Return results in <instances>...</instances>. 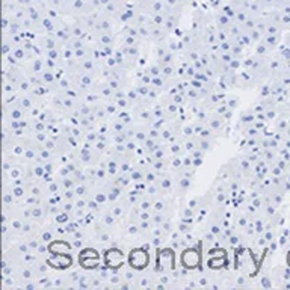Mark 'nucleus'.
Here are the masks:
<instances>
[{
  "instance_id": "obj_32",
  "label": "nucleus",
  "mask_w": 290,
  "mask_h": 290,
  "mask_svg": "<svg viewBox=\"0 0 290 290\" xmlns=\"http://www.w3.org/2000/svg\"><path fill=\"white\" fill-rule=\"evenodd\" d=\"M177 74V68L174 67V64H168V65H162V76L167 79H172Z\"/></svg>"
},
{
  "instance_id": "obj_11",
  "label": "nucleus",
  "mask_w": 290,
  "mask_h": 290,
  "mask_svg": "<svg viewBox=\"0 0 290 290\" xmlns=\"http://www.w3.org/2000/svg\"><path fill=\"white\" fill-rule=\"evenodd\" d=\"M138 104H142V106H138L136 111H135V117L138 121H142V122H153V112L151 109L145 107V103H138Z\"/></svg>"
},
{
  "instance_id": "obj_53",
  "label": "nucleus",
  "mask_w": 290,
  "mask_h": 290,
  "mask_svg": "<svg viewBox=\"0 0 290 290\" xmlns=\"http://www.w3.org/2000/svg\"><path fill=\"white\" fill-rule=\"evenodd\" d=\"M71 245H72V249H76V251H82L86 246V243H85L83 239H72L71 241Z\"/></svg>"
},
{
  "instance_id": "obj_20",
  "label": "nucleus",
  "mask_w": 290,
  "mask_h": 290,
  "mask_svg": "<svg viewBox=\"0 0 290 290\" xmlns=\"http://www.w3.org/2000/svg\"><path fill=\"white\" fill-rule=\"evenodd\" d=\"M40 239H41L43 242H47V243H51L54 239H58V238H56V233H54L53 225L46 227V228L41 230V233H40Z\"/></svg>"
},
{
  "instance_id": "obj_15",
  "label": "nucleus",
  "mask_w": 290,
  "mask_h": 290,
  "mask_svg": "<svg viewBox=\"0 0 290 290\" xmlns=\"http://www.w3.org/2000/svg\"><path fill=\"white\" fill-rule=\"evenodd\" d=\"M171 209V201H168V198H165L163 195H159L154 198L153 201V212H167Z\"/></svg>"
},
{
  "instance_id": "obj_19",
  "label": "nucleus",
  "mask_w": 290,
  "mask_h": 290,
  "mask_svg": "<svg viewBox=\"0 0 290 290\" xmlns=\"http://www.w3.org/2000/svg\"><path fill=\"white\" fill-rule=\"evenodd\" d=\"M144 195H145V193H144V192H141V191H139V189H136V188H133V191H129L127 193H124V196L127 198V201H129L133 207L139 204V201L142 199V196H144Z\"/></svg>"
},
{
  "instance_id": "obj_39",
  "label": "nucleus",
  "mask_w": 290,
  "mask_h": 290,
  "mask_svg": "<svg viewBox=\"0 0 290 290\" xmlns=\"http://www.w3.org/2000/svg\"><path fill=\"white\" fill-rule=\"evenodd\" d=\"M251 284H249V280H248V277H245V275H239L238 278H236V284L233 286L234 289H245V287H249Z\"/></svg>"
},
{
  "instance_id": "obj_12",
  "label": "nucleus",
  "mask_w": 290,
  "mask_h": 290,
  "mask_svg": "<svg viewBox=\"0 0 290 290\" xmlns=\"http://www.w3.org/2000/svg\"><path fill=\"white\" fill-rule=\"evenodd\" d=\"M106 188H107V198H109V204H112L115 201H118V199L122 196L124 193V188L121 186H117L114 183H106Z\"/></svg>"
},
{
  "instance_id": "obj_16",
  "label": "nucleus",
  "mask_w": 290,
  "mask_h": 290,
  "mask_svg": "<svg viewBox=\"0 0 290 290\" xmlns=\"http://www.w3.org/2000/svg\"><path fill=\"white\" fill-rule=\"evenodd\" d=\"M94 41L103 47V46H115V36L111 32H100L98 36H96Z\"/></svg>"
},
{
  "instance_id": "obj_54",
  "label": "nucleus",
  "mask_w": 290,
  "mask_h": 290,
  "mask_svg": "<svg viewBox=\"0 0 290 290\" xmlns=\"http://www.w3.org/2000/svg\"><path fill=\"white\" fill-rule=\"evenodd\" d=\"M162 228H163V231H165L167 236H169L171 233H174V224L171 222V219H167L165 222H163L162 224Z\"/></svg>"
},
{
  "instance_id": "obj_50",
  "label": "nucleus",
  "mask_w": 290,
  "mask_h": 290,
  "mask_svg": "<svg viewBox=\"0 0 290 290\" xmlns=\"http://www.w3.org/2000/svg\"><path fill=\"white\" fill-rule=\"evenodd\" d=\"M177 230H178L181 234L191 233V230H192V227H191V222H188V221H180V224H178Z\"/></svg>"
},
{
  "instance_id": "obj_57",
  "label": "nucleus",
  "mask_w": 290,
  "mask_h": 290,
  "mask_svg": "<svg viewBox=\"0 0 290 290\" xmlns=\"http://www.w3.org/2000/svg\"><path fill=\"white\" fill-rule=\"evenodd\" d=\"M192 156V159H204L206 157V151H203L201 148H195L193 151L189 153Z\"/></svg>"
},
{
  "instance_id": "obj_30",
  "label": "nucleus",
  "mask_w": 290,
  "mask_h": 290,
  "mask_svg": "<svg viewBox=\"0 0 290 290\" xmlns=\"http://www.w3.org/2000/svg\"><path fill=\"white\" fill-rule=\"evenodd\" d=\"M180 218H181V221L192 222V219L195 218V212H193V209H191L189 206H185L183 209H180Z\"/></svg>"
},
{
  "instance_id": "obj_49",
  "label": "nucleus",
  "mask_w": 290,
  "mask_h": 290,
  "mask_svg": "<svg viewBox=\"0 0 290 290\" xmlns=\"http://www.w3.org/2000/svg\"><path fill=\"white\" fill-rule=\"evenodd\" d=\"M71 35H72V38H82L85 40V32H83V27L80 26H74V27H71Z\"/></svg>"
},
{
  "instance_id": "obj_58",
  "label": "nucleus",
  "mask_w": 290,
  "mask_h": 290,
  "mask_svg": "<svg viewBox=\"0 0 290 290\" xmlns=\"http://www.w3.org/2000/svg\"><path fill=\"white\" fill-rule=\"evenodd\" d=\"M195 74H196V70H195V67L193 65H189V67H186V79H193L195 77Z\"/></svg>"
},
{
  "instance_id": "obj_18",
  "label": "nucleus",
  "mask_w": 290,
  "mask_h": 290,
  "mask_svg": "<svg viewBox=\"0 0 290 290\" xmlns=\"http://www.w3.org/2000/svg\"><path fill=\"white\" fill-rule=\"evenodd\" d=\"M2 199H3V207H14L15 203L18 201V199L15 198L11 186H3V195H2Z\"/></svg>"
},
{
  "instance_id": "obj_2",
  "label": "nucleus",
  "mask_w": 290,
  "mask_h": 290,
  "mask_svg": "<svg viewBox=\"0 0 290 290\" xmlns=\"http://www.w3.org/2000/svg\"><path fill=\"white\" fill-rule=\"evenodd\" d=\"M77 157L80 160L82 165L86 168V167H96L100 163V157H101V153H98L96 148H85V147H80L79 148V153H77Z\"/></svg>"
},
{
  "instance_id": "obj_25",
  "label": "nucleus",
  "mask_w": 290,
  "mask_h": 290,
  "mask_svg": "<svg viewBox=\"0 0 290 290\" xmlns=\"http://www.w3.org/2000/svg\"><path fill=\"white\" fill-rule=\"evenodd\" d=\"M198 148H201L203 151L209 153L215 148V139H204V138H198Z\"/></svg>"
},
{
  "instance_id": "obj_60",
  "label": "nucleus",
  "mask_w": 290,
  "mask_h": 290,
  "mask_svg": "<svg viewBox=\"0 0 290 290\" xmlns=\"http://www.w3.org/2000/svg\"><path fill=\"white\" fill-rule=\"evenodd\" d=\"M249 36H251V40H252V43H257V41H260V38H262V36H260V33L256 30V32H254V29L249 32Z\"/></svg>"
},
{
  "instance_id": "obj_7",
  "label": "nucleus",
  "mask_w": 290,
  "mask_h": 290,
  "mask_svg": "<svg viewBox=\"0 0 290 290\" xmlns=\"http://www.w3.org/2000/svg\"><path fill=\"white\" fill-rule=\"evenodd\" d=\"M174 183H175V181H174V177H172L168 171L159 174V181H157V185H159V188H160V191H162L163 195H168V193L172 192V185H174Z\"/></svg>"
},
{
  "instance_id": "obj_59",
  "label": "nucleus",
  "mask_w": 290,
  "mask_h": 290,
  "mask_svg": "<svg viewBox=\"0 0 290 290\" xmlns=\"http://www.w3.org/2000/svg\"><path fill=\"white\" fill-rule=\"evenodd\" d=\"M227 104H228L230 109H236V107H238V104H239V101H238V98H236V97H230L227 100Z\"/></svg>"
},
{
  "instance_id": "obj_43",
  "label": "nucleus",
  "mask_w": 290,
  "mask_h": 290,
  "mask_svg": "<svg viewBox=\"0 0 290 290\" xmlns=\"http://www.w3.org/2000/svg\"><path fill=\"white\" fill-rule=\"evenodd\" d=\"M172 59H174V53H172V50H168V51L159 59V64H160V65H168V64H172Z\"/></svg>"
},
{
  "instance_id": "obj_23",
  "label": "nucleus",
  "mask_w": 290,
  "mask_h": 290,
  "mask_svg": "<svg viewBox=\"0 0 290 290\" xmlns=\"http://www.w3.org/2000/svg\"><path fill=\"white\" fill-rule=\"evenodd\" d=\"M159 174L156 169H153L151 167H148L147 169H145V175H144V181L147 185H151V183H157L159 181Z\"/></svg>"
},
{
  "instance_id": "obj_26",
  "label": "nucleus",
  "mask_w": 290,
  "mask_h": 290,
  "mask_svg": "<svg viewBox=\"0 0 290 290\" xmlns=\"http://www.w3.org/2000/svg\"><path fill=\"white\" fill-rule=\"evenodd\" d=\"M72 219V215L71 213H67V212H59L56 216L53 218V222L54 224H61V225H65V224H68L70 221Z\"/></svg>"
},
{
  "instance_id": "obj_48",
  "label": "nucleus",
  "mask_w": 290,
  "mask_h": 290,
  "mask_svg": "<svg viewBox=\"0 0 290 290\" xmlns=\"http://www.w3.org/2000/svg\"><path fill=\"white\" fill-rule=\"evenodd\" d=\"M15 249L20 252V254H27V252H30V248H29V243H27V241H24V242H17L15 243Z\"/></svg>"
},
{
  "instance_id": "obj_3",
  "label": "nucleus",
  "mask_w": 290,
  "mask_h": 290,
  "mask_svg": "<svg viewBox=\"0 0 290 290\" xmlns=\"http://www.w3.org/2000/svg\"><path fill=\"white\" fill-rule=\"evenodd\" d=\"M74 79H76V86L82 93L97 89L98 83L96 80V74H91V72H77V74H74Z\"/></svg>"
},
{
  "instance_id": "obj_38",
  "label": "nucleus",
  "mask_w": 290,
  "mask_h": 290,
  "mask_svg": "<svg viewBox=\"0 0 290 290\" xmlns=\"http://www.w3.org/2000/svg\"><path fill=\"white\" fill-rule=\"evenodd\" d=\"M122 277H124V280L125 281H135L136 278H138V270L136 269H133V267H130V269H125L124 272H122Z\"/></svg>"
},
{
  "instance_id": "obj_27",
  "label": "nucleus",
  "mask_w": 290,
  "mask_h": 290,
  "mask_svg": "<svg viewBox=\"0 0 290 290\" xmlns=\"http://www.w3.org/2000/svg\"><path fill=\"white\" fill-rule=\"evenodd\" d=\"M32 88H33V85L30 83V80L27 79V76L23 77L22 82L17 85V91H18V93H22V94H30Z\"/></svg>"
},
{
  "instance_id": "obj_63",
  "label": "nucleus",
  "mask_w": 290,
  "mask_h": 290,
  "mask_svg": "<svg viewBox=\"0 0 290 290\" xmlns=\"http://www.w3.org/2000/svg\"><path fill=\"white\" fill-rule=\"evenodd\" d=\"M265 48H266L265 46H259L257 47V54H263L265 53Z\"/></svg>"
},
{
  "instance_id": "obj_64",
  "label": "nucleus",
  "mask_w": 290,
  "mask_h": 290,
  "mask_svg": "<svg viewBox=\"0 0 290 290\" xmlns=\"http://www.w3.org/2000/svg\"><path fill=\"white\" fill-rule=\"evenodd\" d=\"M9 24H8V20H3V29H6Z\"/></svg>"
},
{
  "instance_id": "obj_5",
  "label": "nucleus",
  "mask_w": 290,
  "mask_h": 290,
  "mask_svg": "<svg viewBox=\"0 0 290 290\" xmlns=\"http://www.w3.org/2000/svg\"><path fill=\"white\" fill-rule=\"evenodd\" d=\"M104 262L109 267H121L124 263V252L118 246H111L104 252Z\"/></svg>"
},
{
  "instance_id": "obj_31",
  "label": "nucleus",
  "mask_w": 290,
  "mask_h": 290,
  "mask_svg": "<svg viewBox=\"0 0 290 290\" xmlns=\"http://www.w3.org/2000/svg\"><path fill=\"white\" fill-rule=\"evenodd\" d=\"M125 129H127V124L120 118L111 122V133H121V132H125Z\"/></svg>"
},
{
  "instance_id": "obj_13",
  "label": "nucleus",
  "mask_w": 290,
  "mask_h": 290,
  "mask_svg": "<svg viewBox=\"0 0 290 290\" xmlns=\"http://www.w3.org/2000/svg\"><path fill=\"white\" fill-rule=\"evenodd\" d=\"M117 221H118V218L111 212V210H104L101 215H100V222L107 228V230H114L117 227Z\"/></svg>"
},
{
  "instance_id": "obj_14",
  "label": "nucleus",
  "mask_w": 290,
  "mask_h": 290,
  "mask_svg": "<svg viewBox=\"0 0 290 290\" xmlns=\"http://www.w3.org/2000/svg\"><path fill=\"white\" fill-rule=\"evenodd\" d=\"M46 70V58L44 56H35L29 61V72H35V74H41Z\"/></svg>"
},
{
  "instance_id": "obj_22",
  "label": "nucleus",
  "mask_w": 290,
  "mask_h": 290,
  "mask_svg": "<svg viewBox=\"0 0 290 290\" xmlns=\"http://www.w3.org/2000/svg\"><path fill=\"white\" fill-rule=\"evenodd\" d=\"M167 219H169V216H168L167 212H153V216H151L153 227H162V224Z\"/></svg>"
},
{
  "instance_id": "obj_17",
  "label": "nucleus",
  "mask_w": 290,
  "mask_h": 290,
  "mask_svg": "<svg viewBox=\"0 0 290 290\" xmlns=\"http://www.w3.org/2000/svg\"><path fill=\"white\" fill-rule=\"evenodd\" d=\"M207 127H210V129L215 132V133H221L222 129H224V121H222V117L221 115H213V117H209L207 120Z\"/></svg>"
},
{
  "instance_id": "obj_37",
  "label": "nucleus",
  "mask_w": 290,
  "mask_h": 290,
  "mask_svg": "<svg viewBox=\"0 0 290 290\" xmlns=\"http://www.w3.org/2000/svg\"><path fill=\"white\" fill-rule=\"evenodd\" d=\"M180 135L183 139H188V138H193L195 136V130H193V124H189V125H183L180 129Z\"/></svg>"
},
{
  "instance_id": "obj_40",
  "label": "nucleus",
  "mask_w": 290,
  "mask_h": 290,
  "mask_svg": "<svg viewBox=\"0 0 290 290\" xmlns=\"http://www.w3.org/2000/svg\"><path fill=\"white\" fill-rule=\"evenodd\" d=\"M86 209L89 210V212H94V213H97V212H100L103 207L96 201V199L93 198V196H89L88 198V206H86Z\"/></svg>"
},
{
  "instance_id": "obj_45",
  "label": "nucleus",
  "mask_w": 290,
  "mask_h": 290,
  "mask_svg": "<svg viewBox=\"0 0 290 290\" xmlns=\"http://www.w3.org/2000/svg\"><path fill=\"white\" fill-rule=\"evenodd\" d=\"M138 35H139L141 40H150L151 29H147L145 26H138Z\"/></svg>"
},
{
  "instance_id": "obj_9",
  "label": "nucleus",
  "mask_w": 290,
  "mask_h": 290,
  "mask_svg": "<svg viewBox=\"0 0 290 290\" xmlns=\"http://www.w3.org/2000/svg\"><path fill=\"white\" fill-rule=\"evenodd\" d=\"M97 71H98V64H97L96 59H93L91 56L77 61V72H91V74H96Z\"/></svg>"
},
{
  "instance_id": "obj_6",
  "label": "nucleus",
  "mask_w": 290,
  "mask_h": 290,
  "mask_svg": "<svg viewBox=\"0 0 290 290\" xmlns=\"http://www.w3.org/2000/svg\"><path fill=\"white\" fill-rule=\"evenodd\" d=\"M199 265V254L196 249L188 246L183 249V256H181V266L188 267L189 270L195 269Z\"/></svg>"
},
{
  "instance_id": "obj_55",
  "label": "nucleus",
  "mask_w": 290,
  "mask_h": 290,
  "mask_svg": "<svg viewBox=\"0 0 290 290\" xmlns=\"http://www.w3.org/2000/svg\"><path fill=\"white\" fill-rule=\"evenodd\" d=\"M210 280H212V278H209L207 275H203V277L196 278L199 289H201V287H209V289H210Z\"/></svg>"
},
{
  "instance_id": "obj_34",
  "label": "nucleus",
  "mask_w": 290,
  "mask_h": 290,
  "mask_svg": "<svg viewBox=\"0 0 290 290\" xmlns=\"http://www.w3.org/2000/svg\"><path fill=\"white\" fill-rule=\"evenodd\" d=\"M183 147H185V151H186V153L193 151L195 148H198V139H195V138L183 139Z\"/></svg>"
},
{
  "instance_id": "obj_28",
  "label": "nucleus",
  "mask_w": 290,
  "mask_h": 290,
  "mask_svg": "<svg viewBox=\"0 0 290 290\" xmlns=\"http://www.w3.org/2000/svg\"><path fill=\"white\" fill-rule=\"evenodd\" d=\"M153 201H154V198H151L148 195H144L142 199L139 201V204H138V209L139 210H148V212H151L153 210Z\"/></svg>"
},
{
  "instance_id": "obj_41",
  "label": "nucleus",
  "mask_w": 290,
  "mask_h": 290,
  "mask_svg": "<svg viewBox=\"0 0 290 290\" xmlns=\"http://www.w3.org/2000/svg\"><path fill=\"white\" fill-rule=\"evenodd\" d=\"M136 89H138V93H139V96L142 97V98H145L148 96V93H150V89H151V85H145V83H138L136 85Z\"/></svg>"
},
{
  "instance_id": "obj_47",
  "label": "nucleus",
  "mask_w": 290,
  "mask_h": 290,
  "mask_svg": "<svg viewBox=\"0 0 290 290\" xmlns=\"http://www.w3.org/2000/svg\"><path fill=\"white\" fill-rule=\"evenodd\" d=\"M198 138H204V139H215V132L210 127H204V129L198 133Z\"/></svg>"
},
{
  "instance_id": "obj_44",
  "label": "nucleus",
  "mask_w": 290,
  "mask_h": 290,
  "mask_svg": "<svg viewBox=\"0 0 290 290\" xmlns=\"http://www.w3.org/2000/svg\"><path fill=\"white\" fill-rule=\"evenodd\" d=\"M46 148H48L50 151H53V153H56V136H48V139L43 144Z\"/></svg>"
},
{
  "instance_id": "obj_24",
  "label": "nucleus",
  "mask_w": 290,
  "mask_h": 290,
  "mask_svg": "<svg viewBox=\"0 0 290 290\" xmlns=\"http://www.w3.org/2000/svg\"><path fill=\"white\" fill-rule=\"evenodd\" d=\"M93 277L91 274H86V272H83L82 277L79 278V281L76 283V287L77 289H91V286H93Z\"/></svg>"
},
{
  "instance_id": "obj_10",
  "label": "nucleus",
  "mask_w": 290,
  "mask_h": 290,
  "mask_svg": "<svg viewBox=\"0 0 290 290\" xmlns=\"http://www.w3.org/2000/svg\"><path fill=\"white\" fill-rule=\"evenodd\" d=\"M193 185V178L192 177H186V175H177L175 178V192L183 195L186 193Z\"/></svg>"
},
{
  "instance_id": "obj_8",
  "label": "nucleus",
  "mask_w": 290,
  "mask_h": 290,
  "mask_svg": "<svg viewBox=\"0 0 290 290\" xmlns=\"http://www.w3.org/2000/svg\"><path fill=\"white\" fill-rule=\"evenodd\" d=\"M38 46L41 47V50H50V48H59V50H62V47H64V44L54 35L40 36V38H38Z\"/></svg>"
},
{
  "instance_id": "obj_29",
  "label": "nucleus",
  "mask_w": 290,
  "mask_h": 290,
  "mask_svg": "<svg viewBox=\"0 0 290 290\" xmlns=\"http://www.w3.org/2000/svg\"><path fill=\"white\" fill-rule=\"evenodd\" d=\"M124 233L127 236H138L141 233V228H139V222H130L127 221L125 227H124Z\"/></svg>"
},
{
  "instance_id": "obj_36",
  "label": "nucleus",
  "mask_w": 290,
  "mask_h": 290,
  "mask_svg": "<svg viewBox=\"0 0 290 290\" xmlns=\"http://www.w3.org/2000/svg\"><path fill=\"white\" fill-rule=\"evenodd\" d=\"M44 169H46V175H54L56 174V169H58V163L56 160H48L44 163Z\"/></svg>"
},
{
  "instance_id": "obj_52",
  "label": "nucleus",
  "mask_w": 290,
  "mask_h": 290,
  "mask_svg": "<svg viewBox=\"0 0 290 290\" xmlns=\"http://www.w3.org/2000/svg\"><path fill=\"white\" fill-rule=\"evenodd\" d=\"M125 148L129 153H135L136 148H138V142L135 139H127L125 141Z\"/></svg>"
},
{
  "instance_id": "obj_33",
  "label": "nucleus",
  "mask_w": 290,
  "mask_h": 290,
  "mask_svg": "<svg viewBox=\"0 0 290 290\" xmlns=\"http://www.w3.org/2000/svg\"><path fill=\"white\" fill-rule=\"evenodd\" d=\"M104 107H106V112L109 117H115L118 112H120V107L117 106V103L112 100V101H104Z\"/></svg>"
},
{
  "instance_id": "obj_42",
  "label": "nucleus",
  "mask_w": 290,
  "mask_h": 290,
  "mask_svg": "<svg viewBox=\"0 0 290 290\" xmlns=\"http://www.w3.org/2000/svg\"><path fill=\"white\" fill-rule=\"evenodd\" d=\"M139 228H141V233H150L153 230L151 219H141L139 221Z\"/></svg>"
},
{
  "instance_id": "obj_61",
  "label": "nucleus",
  "mask_w": 290,
  "mask_h": 290,
  "mask_svg": "<svg viewBox=\"0 0 290 290\" xmlns=\"http://www.w3.org/2000/svg\"><path fill=\"white\" fill-rule=\"evenodd\" d=\"M43 27H44V30H46V32H53V30H54V26H53V23H51L50 20H46Z\"/></svg>"
},
{
  "instance_id": "obj_46",
  "label": "nucleus",
  "mask_w": 290,
  "mask_h": 290,
  "mask_svg": "<svg viewBox=\"0 0 290 290\" xmlns=\"http://www.w3.org/2000/svg\"><path fill=\"white\" fill-rule=\"evenodd\" d=\"M249 222H251V218L248 215H241V216H238V222H236V224H238L239 228L243 230L245 227H248Z\"/></svg>"
},
{
  "instance_id": "obj_35",
  "label": "nucleus",
  "mask_w": 290,
  "mask_h": 290,
  "mask_svg": "<svg viewBox=\"0 0 290 290\" xmlns=\"http://www.w3.org/2000/svg\"><path fill=\"white\" fill-rule=\"evenodd\" d=\"M254 121H256V115H254V112H245L241 117V125H243V127L252 125Z\"/></svg>"
},
{
  "instance_id": "obj_1",
  "label": "nucleus",
  "mask_w": 290,
  "mask_h": 290,
  "mask_svg": "<svg viewBox=\"0 0 290 290\" xmlns=\"http://www.w3.org/2000/svg\"><path fill=\"white\" fill-rule=\"evenodd\" d=\"M129 265H130V267H133L136 270L147 269V266L150 265V251H147L142 246L133 248L129 252Z\"/></svg>"
},
{
  "instance_id": "obj_56",
  "label": "nucleus",
  "mask_w": 290,
  "mask_h": 290,
  "mask_svg": "<svg viewBox=\"0 0 290 290\" xmlns=\"http://www.w3.org/2000/svg\"><path fill=\"white\" fill-rule=\"evenodd\" d=\"M71 238H72V239H83V241H86V233H85V228H77L74 233L71 234Z\"/></svg>"
},
{
  "instance_id": "obj_21",
  "label": "nucleus",
  "mask_w": 290,
  "mask_h": 290,
  "mask_svg": "<svg viewBox=\"0 0 290 290\" xmlns=\"http://www.w3.org/2000/svg\"><path fill=\"white\" fill-rule=\"evenodd\" d=\"M97 91L100 93V96L103 97V98H114V93L115 91L109 86V83L107 82H103V83H98V86H97Z\"/></svg>"
},
{
  "instance_id": "obj_62",
  "label": "nucleus",
  "mask_w": 290,
  "mask_h": 290,
  "mask_svg": "<svg viewBox=\"0 0 290 290\" xmlns=\"http://www.w3.org/2000/svg\"><path fill=\"white\" fill-rule=\"evenodd\" d=\"M262 286H263V287H270V283H269V280H267L266 277L262 278Z\"/></svg>"
},
{
  "instance_id": "obj_51",
  "label": "nucleus",
  "mask_w": 290,
  "mask_h": 290,
  "mask_svg": "<svg viewBox=\"0 0 290 290\" xmlns=\"http://www.w3.org/2000/svg\"><path fill=\"white\" fill-rule=\"evenodd\" d=\"M241 242H242L241 236H239V234H236V233H233V234L230 236V239H228V245H230V246H233V248L239 246V245H241Z\"/></svg>"
},
{
  "instance_id": "obj_4",
  "label": "nucleus",
  "mask_w": 290,
  "mask_h": 290,
  "mask_svg": "<svg viewBox=\"0 0 290 290\" xmlns=\"http://www.w3.org/2000/svg\"><path fill=\"white\" fill-rule=\"evenodd\" d=\"M46 260L54 269H68L72 265V257L70 256V252H61V254L50 252Z\"/></svg>"
}]
</instances>
